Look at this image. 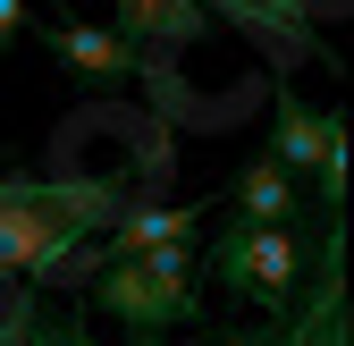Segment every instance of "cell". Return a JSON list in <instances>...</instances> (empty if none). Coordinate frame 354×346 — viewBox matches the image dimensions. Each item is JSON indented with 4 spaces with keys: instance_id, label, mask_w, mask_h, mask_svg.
<instances>
[{
    "instance_id": "11",
    "label": "cell",
    "mask_w": 354,
    "mask_h": 346,
    "mask_svg": "<svg viewBox=\"0 0 354 346\" xmlns=\"http://www.w3.org/2000/svg\"><path fill=\"white\" fill-rule=\"evenodd\" d=\"M0 346H42V304H34L26 287L0 304Z\"/></svg>"
},
{
    "instance_id": "15",
    "label": "cell",
    "mask_w": 354,
    "mask_h": 346,
    "mask_svg": "<svg viewBox=\"0 0 354 346\" xmlns=\"http://www.w3.org/2000/svg\"><path fill=\"white\" fill-rule=\"evenodd\" d=\"M68 346H102V338H93V313H84V304H76V338H68Z\"/></svg>"
},
{
    "instance_id": "7",
    "label": "cell",
    "mask_w": 354,
    "mask_h": 346,
    "mask_svg": "<svg viewBox=\"0 0 354 346\" xmlns=\"http://www.w3.org/2000/svg\"><path fill=\"white\" fill-rule=\"evenodd\" d=\"M219 220H245V228H304L313 220V194H304L295 169H279L270 152L236 169V186L219 194Z\"/></svg>"
},
{
    "instance_id": "2",
    "label": "cell",
    "mask_w": 354,
    "mask_h": 346,
    "mask_svg": "<svg viewBox=\"0 0 354 346\" xmlns=\"http://www.w3.org/2000/svg\"><path fill=\"white\" fill-rule=\"evenodd\" d=\"M84 313H110L136 338H169L203 313L194 295V237L186 245H152V253H127V262H102L84 279Z\"/></svg>"
},
{
    "instance_id": "13",
    "label": "cell",
    "mask_w": 354,
    "mask_h": 346,
    "mask_svg": "<svg viewBox=\"0 0 354 346\" xmlns=\"http://www.w3.org/2000/svg\"><path fill=\"white\" fill-rule=\"evenodd\" d=\"M203 346H279V329H228V338H203Z\"/></svg>"
},
{
    "instance_id": "1",
    "label": "cell",
    "mask_w": 354,
    "mask_h": 346,
    "mask_svg": "<svg viewBox=\"0 0 354 346\" xmlns=\"http://www.w3.org/2000/svg\"><path fill=\"white\" fill-rule=\"evenodd\" d=\"M127 211V178H0V287L59 279Z\"/></svg>"
},
{
    "instance_id": "12",
    "label": "cell",
    "mask_w": 354,
    "mask_h": 346,
    "mask_svg": "<svg viewBox=\"0 0 354 346\" xmlns=\"http://www.w3.org/2000/svg\"><path fill=\"white\" fill-rule=\"evenodd\" d=\"M26 26H34V17H26V0H0V51H9V42H17Z\"/></svg>"
},
{
    "instance_id": "5",
    "label": "cell",
    "mask_w": 354,
    "mask_h": 346,
    "mask_svg": "<svg viewBox=\"0 0 354 346\" xmlns=\"http://www.w3.org/2000/svg\"><path fill=\"white\" fill-rule=\"evenodd\" d=\"M304 237H313V253H304V287L279 329V346H354L346 329V220H304Z\"/></svg>"
},
{
    "instance_id": "3",
    "label": "cell",
    "mask_w": 354,
    "mask_h": 346,
    "mask_svg": "<svg viewBox=\"0 0 354 346\" xmlns=\"http://www.w3.org/2000/svg\"><path fill=\"white\" fill-rule=\"evenodd\" d=\"M304 253H313L304 228H245V220H228L211 237V279L236 304H261L270 321H287L295 287H304Z\"/></svg>"
},
{
    "instance_id": "14",
    "label": "cell",
    "mask_w": 354,
    "mask_h": 346,
    "mask_svg": "<svg viewBox=\"0 0 354 346\" xmlns=\"http://www.w3.org/2000/svg\"><path fill=\"white\" fill-rule=\"evenodd\" d=\"M68 338H76V313L68 321H42V346H68Z\"/></svg>"
},
{
    "instance_id": "16",
    "label": "cell",
    "mask_w": 354,
    "mask_h": 346,
    "mask_svg": "<svg viewBox=\"0 0 354 346\" xmlns=\"http://www.w3.org/2000/svg\"><path fill=\"white\" fill-rule=\"evenodd\" d=\"M127 346H169V338H127Z\"/></svg>"
},
{
    "instance_id": "8",
    "label": "cell",
    "mask_w": 354,
    "mask_h": 346,
    "mask_svg": "<svg viewBox=\"0 0 354 346\" xmlns=\"http://www.w3.org/2000/svg\"><path fill=\"white\" fill-rule=\"evenodd\" d=\"M34 42L51 51L68 76H84V84H127L144 68V51L136 42H118L110 26H84V17H59V26H34Z\"/></svg>"
},
{
    "instance_id": "10",
    "label": "cell",
    "mask_w": 354,
    "mask_h": 346,
    "mask_svg": "<svg viewBox=\"0 0 354 346\" xmlns=\"http://www.w3.org/2000/svg\"><path fill=\"white\" fill-rule=\"evenodd\" d=\"M110 34L136 42L144 60H169V51H186V42H203L211 17H203V0H118V26Z\"/></svg>"
},
{
    "instance_id": "4",
    "label": "cell",
    "mask_w": 354,
    "mask_h": 346,
    "mask_svg": "<svg viewBox=\"0 0 354 346\" xmlns=\"http://www.w3.org/2000/svg\"><path fill=\"white\" fill-rule=\"evenodd\" d=\"M270 118H279V136H270V161L295 169L304 194H313V220H346V110H313L304 93H287V84H270Z\"/></svg>"
},
{
    "instance_id": "6",
    "label": "cell",
    "mask_w": 354,
    "mask_h": 346,
    "mask_svg": "<svg viewBox=\"0 0 354 346\" xmlns=\"http://www.w3.org/2000/svg\"><path fill=\"white\" fill-rule=\"evenodd\" d=\"M203 17L236 26L253 51L287 76V68H304V60H329V68H337V51L321 42V17H346V0H203Z\"/></svg>"
},
{
    "instance_id": "9",
    "label": "cell",
    "mask_w": 354,
    "mask_h": 346,
    "mask_svg": "<svg viewBox=\"0 0 354 346\" xmlns=\"http://www.w3.org/2000/svg\"><path fill=\"white\" fill-rule=\"evenodd\" d=\"M203 228V203H127L118 220L93 237V262H127V253H152V245H186Z\"/></svg>"
}]
</instances>
